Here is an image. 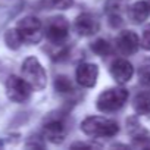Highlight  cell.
Returning <instances> with one entry per match:
<instances>
[{
	"label": "cell",
	"mask_w": 150,
	"mask_h": 150,
	"mask_svg": "<svg viewBox=\"0 0 150 150\" xmlns=\"http://www.w3.org/2000/svg\"><path fill=\"white\" fill-rule=\"evenodd\" d=\"M81 129L90 137H113L118 134L119 127L113 119L102 116H90L83 121Z\"/></svg>",
	"instance_id": "1"
},
{
	"label": "cell",
	"mask_w": 150,
	"mask_h": 150,
	"mask_svg": "<svg viewBox=\"0 0 150 150\" xmlns=\"http://www.w3.org/2000/svg\"><path fill=\"white\" fill-rule=\"evenodd\" d=\"M128 100V91L122 87H115L103 91L97 97V109L105 113L119 110Z\"/></svg>",
	"instance_id": "2"
},
{
	"label": "cell",
	"mask_w": 150,
	"mask_h": 150,
	"mask_svg": "<svg viewBox=\"0 0 150 150\" xmlns=\"http://www.w3.org/2000/svg\"><path fill=\"white\" fill-rule=\"evenodd\" d=\"M22 77L34 90H43L47 83L46 71L37 57L30 56L22 63Z\"/></svg>",
	"instance_id": "3"
},
{
	"label": "cell",
	"mask_w": 150,
	"mask_h": 150,
	"mask_svg": "<svg viewBox=\"0 0 150 150\" xmlns=\"http://www.w3.org/2000/svg\"><path fill=\"white\" fill-rule=\"evenodd\" d=\"M33 87L25 81V78H19L16 75H11L6 81L8 97L15 103H24L30 99Z\"/></svg>",
	"instance_id": "4"
},
{
	"label": "cell",
	"mask_w": 150,
	"mask_h": 150,
	"mask_svg": "<svg viewBox=\"0 0 150 150\" xmlns=\"http://www.w3.org/2000/svg\"><path fill=\"white\" fill-rule=\"evenodd\" d=\"M41 21L35 16H27L24 19H21L16 25V30L19 31L22 40L25 43H31V44H35L41 40Z\"/></svg>",
	"instance_id": "5"
},
{
	"label": "cell",
	"mask_w": 150,
	"mask_h": 150,
	"mask_svg": "<svg viewBox=\"0 0 150 150\" xmlns=\"http://www.w3.org/2000/svg\"><path fill=\"white\" fill-rule=\"evenodd\" d=\"M69 34V22L63 16H56L49 19L46 25V37L53 44H62Z\"/></svg>",
	"instance_id": "6"
},
{
	"label": "cell",
	"mask_w": 150,
	"mask_h": 150,
	"mask_svg": "<svg viewBox=\"0 0 150 150\" xmlns=\"http://www.w3.org/2000/svg\"><path fill=\"white\" fill-rule=\"evenodd\" d=\"M43 134H44V138H47L52 143H62L65 140V137H66L65 121L60 116H57V118H49L44 122Z\"/></svg>",
	"instance_id": "7"
},
{
	"label": "cell",
	"mask_w": 150,
	"mask_h": 150,
	"mask_svg": "<svg viewBox=\"0 0 150 150\" xmlns=\"http://www.w3.org/2000/svg\"><path fill=\"white\" fill-rule=\"evenodd\" d=\"M99 28H100L99 19L93 13H81L75 19V31L83 37L94 35L99 31Z\"/></svg>",
	"instance_id": "8"
},
{
	"label": "cell",
	"mask_w": 150,
	"mask_h": 150,
	"mask_svg": "<svg viewBox=\"0 0 150 150\" xmlns=\"http://www.w3.org/2000/svg\"><path fill=\"white\" fill-rule=\"evenodd\" d=\"M75 75H77V81H78L80 86L90 88V87L96 86V81H97V77H99V68L94 63L86 62V63L78 65Z\"/></svg>",
	"instance_id": "9"
},
{
	"label": "cell",
	"mask_w": 150,
	"mask_h": 150,
	"mask_svg": "<svg viewBox=\"0 0 150 150\" xmlns=\"http://www.w3.org/2000/svg\"><path fill=\"white\" fill-rule=\"evenodd\" d=\"M118 50L122 54H134L140 47V38L134 31H122L116 38Z\"/></svg>",
	"instance_id": "10"
},
{
	"label": "cell",
	"mask_w": 150,
	"mask_h": 150,
	"mask_svg": "<svg viewBox=\"0 0 150 150\" xmlns=\"http://www.w3.org/2000/svg\"><path fill=\"white\" fill-rule=\"evenodd\" d=\"M110 74L115 81H118L119 84H125L132 78L134 74V68L132 65L125 60V59H116L112 65H110Z\"/></svg>",
	"instance_id": "11"
},
{
	"label": "cell",
	"mask_w": 150,
	"mask_h": 150,
	"mask_svg": "<svg viewBox=\"0 0 150 150\" xmlns=\"http://www.w3.org/2000/svg\"><path fill=\"white\" fill-rule=\"evenodd\" d=\"M127 9V0H108L106 11L109 15V22L112 27H121L124 24L122 21V12Z\"/></svg>",
	"instance_id": "12"
},
{
	"label": "cell",
	"mask_w": 150,
	"mask_h": 150,
	"mask_svg": "<svg viewBox=\"0 0 150 150\" xmlns=\"http://www.w3.org/2000/svg\"><path fill=\"white\" fill-rule=\"evenodd\" d=\"M150 15V3L149 2H137L128 9V16L132 22L141 24Z\"/></svg>",
	"instance_id": "13"
},
{
	"label": "cell",
	"mask_w": 150,
	"mask_h": 150,
	"mask_svg": "<svg viewBox=\"0 0 150 150\" xmlns=\"http://www.w3.org/2000/svg\"><path fill=\"white\" fill-rule=\"evenodd\" d=\"M129 132L132 135V143L135 147H150V134L141 128L135 122L134 127H129Z\"/></svg>",
	"instance_id": "14"
},
{
	"label": "cell",
	"mask_w": 150,
	"mask_h": 150,
	"mask_svg": "<svg viewBox=\"0 0 150 150\" xmlns=\"http://www.w3.org/2000/svg\"><path fill=\"white\" fill-rule=\"evenodd\" d=\"M132 106H134V110L138 115H143V116L150 115V91H141V93H138L134 97Z\"/></svg>",
	"instance_id": "15"
},
{
	"label": "cell",
	"mask_w": 150,
	"mask_h": 150,
	"mask_svg": "<svg viewBox=\"0 0 150 150\" xmlns=\"http://www.w3.org/2000/svg\"><path fill=\"white\" fill-rule=\"evenodd\" d=\"M54 90L60 94H68V93L74 91V87H72V83L68 77H65V75H57L54 78Z\"/></svg>",
	"instance_id": "16"
},
{
	"label": "cell",
	"mask_w": 150,
	"mask_h": 150,
	"mask_svg": "<svg viewBox=\"0 0 150 150\" xmlns=\"http://www.w3.org/2000/svg\"><path fill=\"white\" fill-rule=\"evenodd\" d=\"M91 50L99 56H108L112 53V46L105 38H99L94 43H91Z\"/></svg>",
	"instance_id": "17"
},
{
	"label": "cell",
	"mask_w": 150,
	"mask_h": 150,
	"mask_svg": "<svg viewBox=\"0 0 150 150\" xmlns=\"http://www.w3.org/2000/svg\"><path fill=\"white\" fill-rule=\"evenodd\" d=\"M5 41H6L8 47H11V49H18L24 43V40H22V37H21V34H19V31L16 28L15 30H9L5 34Z\"/></svg>",
	"instance_id": "18"
},
{
	"label": "cell",
	"mask_w": 150,
	"mask_h": 150,
	"mask_svg": "<svg viewBox=\"0 0 150 150\" xmlns=\"http://www.w3.org/2000/svg\"><path fill=\"white\" fill-rule=\"evenodd\" d=\"M74 0H43V6L47 9H68L72 6Z\"/></svg>",
	"instance_id": "19"
},
{
	"label": "cell",
	"mask_w": 150,
	"mask_h": 150,
	"mask_svg": "<svg viewBox=\"0 0 150 150\" xmlns=\"http://www.w3.org/2000/svg\"><path fill=\"white\" fill-rule=\"evenodd\" d=\"M138 78L143 84H150V59H146L138 69Z\"/></svg>",
	"instance_id": "20"
},
{
	"label": "cell",
	"mask_w": 150,
	"mask_h": 150,
	"mask_svg": "<svg viewBox=\"0 0 150 150\" xmlns=\"http://www.w3.org/2000/svg\"><path fill=\"white\" fill-rule=\"evenodd\" d=\"M141 46L146 50H150V25H147L143 30V37H141Z\"/></svg>",
	"instance_id": "21"
},
{
	"label": "cell",
	"mask_w": 150,
	"mask_h": 150,
	"mask_svg": "<svg viewBox=\"0 0 150 150\" xmlns=\"http://www.w3.org/2000/svg\"><path fill=\"white\" fill-rule=\"evenodd\" d=\"M2 146H3V143H2V141H0V147H2Z\"/></svg>",
	"instance_id": "22"
},
{
	"label": "cell",
	"mask_w": 150,
	"mask_h": 150,
	"mask_svg": "<svg viewBox=\"0 0 150 150\" xmlns=\"http://www.w3.org/2000/svg\"><path fill=\"white\" fill-rule=\"evenodd\" d=\"M149 3H150V0H149Z\"/></svg>",
	"instance_id": "23"
}]
</instances>
